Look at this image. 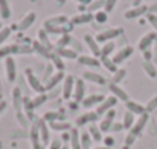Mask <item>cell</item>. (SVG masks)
Instances as JSON below:
<instances>
[{"mask_svg": "<svg viewBox=\"0 0 157 149\" xmlns=\"http://www.w3.org/2000/svg\"><path fill=\"white\" fill-rule=\"evenodd\" d=\"M121 129H124L122 122H121V123H119V122H114V123L111 125V129H110V131H113V132H119Z\"/></svg>", "mask_w": 157, "mask_h": 149, "instance_id": "55", "label": "cell"}, {"mask_svg": "<svg viewBox=\"0 0 157 149\" xmlns=\"http://www.w3.org/2000/svg\"><path fill=\"white\" fill-rule=\"evenodd\" d=\"M0 15H2V18L11 17V8L8 5V0H0Z\"/></svg>", "mask_w": 157, "mask_h": 149, "instance_id": "38", "label": "cell"}, {"mask_svg": "<svg viewBox=\"0 0 157 149\" xmlns=\"http://www.w3.org/2000/svg\"><path fill=\"white\" fill-rule=\"evenodd\" d=\"M70 40H72V37L69 35V34H66V35H63L58 41H56V49H63V47H67V44H70Z\"/></svg>", "mask_w": 157, "mask_h": 149, "instance_id": "43", "label": "cell"}, {"mask_svg": "<svg viewBox=\"0 0 157 149\" xmlns=\"http://www.w3.org/2000/svg\"><path fill=\"white\" fill-rule=\"evenodd\" d=\"M92 142H93V139L90 137L89 131H87V129L82 131V132H81V148L82 149H90L92 148Z\"/></svg>", "mask_w": 157, "mask_h": 149, "instance_id": "33", "label": "cell"}, {"mask_svg": "<svg viewBox=\"0 0 157 149\" xmlns=\"http://www.w3.org/2000/svg\"><path fill=\"white\" fill-rule=\"evenodd\" d=\"M114 47H116V43L113 41L104 43V46L101 47V58H110V55L114 52Z\"/></svg>", "mask_w": 157, "mask_h": 149, "instance_id": "30", "label": "cell"}, {"mask_svg": "<svg viewBox=\"0 0 157 149\" xmlns=\"http://www.w3.org/2000/svg\"><path fill=\"white\" fill-rule=\"evenodd\" d=\"M2 100H3V95L0 93V102H2Z\"/></svg>", "mask_w": 157, "mask_h": 149, "instance_id": "64", "label": "cell"}, {"mask_svg": "<svg viewBox=\"0 0 157 149\" xmlns=\"http://www.w3.org/2000/svg\"><path fill=\"white\" fill-rule=\"evenodd\" d=\"M125 108H127V111L133 113L134 116H142V114L147 113L145 111V105H142L139 102H134V100H127L125 102Z\"/></svg>", "mask_w": 157, "mask_h": 149, "instance_id": "18", "label": "cell"}, {"mask_svg": "<svg viewBox=\"0 0 157 149\" xmlns=\"http://www.w3.org/2000/svg\"><path fill=\"white\" fill-rule=\"evenodd\" d=\"M58 93H59V90H58V88H53V90H52V93H49L48 96H49V99H52V98H55V96H56Z\"/></svg>", "mask_w": 157, "mask_h": 149, "instance_id": "58", "label": "cell"}, {"mask_svg": "<svg viewBox=\"0 0 157 149\" xmlns=\"http://www.w3.org/2000/svg\"><path fill=\"white\" fill-rule=\"evenodd\" d=\"M148 119H150V114H148V113H145V114L139 116V117H137V120L134 122L133 128L130 129V134H133L134 137H139V136L142 134V131L145 129V126H147V123H148Z\"/></svg>", "mask_w": 157, "mask_h": 149, "instance_id": "5", "label": "cell"}, {"mask_svg": "<svg viewBox=\"0 0 157 149\" xmlns=\"http://www.w3.org/2000/svg\"><path fill=\"white\" fill-rule=\"evenodd\" d=\"M114 117H116V111L114 110H110L108 113H105L104 119L99 122V129L102 132H108L111 129V125L114 123Z\"/></svg>", "mask_w": 157, "mask_h": 149, "instance_id": "12", "label": "cell"}, {"mask_svg": "<svg viewBox=\"0 0 157 149\" xmlns=\"http://www.w3.org/2000/svg\"><path fill=\"white\" fill-rule=\"evenodd\" d=\"M105 6V0H95V2H92L89 6H87V12H95V11H101L102 8Z\"/></svg>", "mask_w": 157, "mask_h": 149, "instance_id": "39", "label": "cell"}, {"mask_svg": "<svg viewBox=\"0 0 157 149\" xmlns=\"http://www.w3.org/2000/svg\"><path fill=\"white\" fill-rule=\"evenodd\" d=\"M9 35H11V29H9V28H3V29L0 31V46L9 38Z\"/></svg>", "mask_w": 157, "mask_h": 149, "instance_id": "47", "label": "cell"}, {"mask_svg": "<svg viewBox=\"0 0 157 149\" xmlns=\"http://www.w3.org/2000/svg\"><path fill=\"white\" fill-rule=\"evenodd\" d=\"M5 67H6V78L9 82H14L17 79V64L12 56H8L5 59Z\"/></svg>", "mask_w": 157, "mask_h": 149, "instance_id": "9", "label": "cell"}, {"mask_svg": "<svg viewBox=\"0 0 157 149\" xmlns=\"http://www.w3.org/2000/svg\"><path fill=\"white\" fill-rule=\"evenodd\" d=\"M136 139H137V137H134L133 134H130V132H128V136L125 137V146H131V145L136 142Z\"/></svg>", "mask_w": 157, "mask_h": 149, "instance_id": "54", "label": "cell"}, {"mask_svg": "<svg viewBox=\"0 0 157 149\" xmlns=\"http://www.w3.org/2000/svg\"><path fill=\"white\" fill-rule=\"evenodd\" d=\"M116 3H117V0H105L104 11L107 12V14L113 12V11H114V6H116Z\"/></svg>", "mask_w": 157, "mask_h": 149, "instance_id": "48", "label": "cell"}, {"mask_svg": "<svg viewBox=\"0 0 157 149\" xmlns=\"http://www.w3.org/2000/svg\"><path fill=\"white\" fill-rule=\"evenodd\" d=\"M2 90H3V85H2V79H0V93H2Z\"/></svg>", "mask_w": 157, "mask_h": 149, "instance_id": "62", "label": "cell"}, {"mask_svg": "<svg viewBox=\"0 0 157 149\" xmlns=\"http://www.w3.org/2000/svg\"><path fill=\"white\" fill-rule=\"evenodd\" d=\"M108 88H110V91H111V95L116 98L117 100H124V102H127V100H130V96H128V93L122 88V87H119L117 84H108Z\"/></svg>", "mask_w": 157, "mask_h": 149, "instance_id": "16", "label": "cell"}, {"mask_svg": "<svg viewBox=\"0 0 157 149\" xmlns=\"http://www.w3.org/2000/svg\"><path fill=\"white\" fill-rule=\"evenodd\" d=\"M145 14H148V6L140 5V6H136V8L128 9L124 15H125V18H127V20H134V18H139V17L145 15Z\"/></svg>", "mask_w": 157, "mask_h": 149, "instance_id": "14", "label": "cell"}, {"mask_svg": "<svg viewBox=\"0 0 157 149\" xmlns=\"http://www.w3.org/2000/svg\"><path fill=\"white\" fill-rule=\"evenodd\" d=\"M157 40V32H148V34H145L140 40H139V44H137V49L142 50V52H147V50H150V47L153 46V43Z\"/></svg>", "mask_w": 157, "mask_h": 149, "instance_id": "7", "label": "cell"}, {"mask_svg": "<svg viewBox=\"0 0 157 149\" xmlns=\"http://www.w3.org/2000/svg\"><path fill=\"white\" fill-rule=\"evenodd\" d=\"M17 120H18V123L21 125L23 129H28V128L31 126V119H29L25 113H21V111L17 113Z\"/></svg>", "mask_w": 157, "mask_h": 149, "instance_id": "36", "label": "cell"}, {"mask_svg": "<svg viewBox=\"0 0 157 149\" xmlns=\"http://www.w3.org/2000/svg\"><path fill=\"white\" fill-rule=\"evenodd\" d=\"M125 75H127V70H125V69H119V70L113 75V78H111V84H117V85H119V82L125 78Z\"/></svg>", "mask_w": 157, "mask_h": 149, "instance_id": "42", "label": "cell"}, {"mask_svg": "<svg viewBox=\"0 0 157 149\" xmlns=\"http://www.w3.org/2000/svg\"><path fill=\"white\" fill-rule=\"evenodd\" d=\"M95 20L102 24V23H105V21L108 20V14H107L105 11H98V12L95 14Z\"/></svg>", "mask_w": 157, "mask_h": 149, "instance_id": "46", "label": "cell"}, {"mask_svg": "<svg viewBox=\"0 0 157 149\" xmlns=\"http://www.w3.org/2000/svg\"><path fill=\"white\" fill-rule=\"evenodd\" d=\"M23 95H21V90H20V87H15L14 90H12V102H14V108H15V111L18 113V111H21V108H23Z\"/></svg>", "mask_w": 157, "mask_h": 149, "instance_id": "24", "label": "cell"}, {"mask_svg": "<svg viewBox=\"0 0 157 149\" xmlns=\"http://www.w3.org/2000/svg\"><path fill=\"white\" fill-rule=\"evenodd\" d=\"M38 43H41L46 49H51V41L48 38V31L46 29H40V32H38Z\"/></svg>", "mask_w": 157, "mask_h": 149, "instance_id": "37", "label": "cell"}, {"mask_svg": "<svg viewBox=\"0 0 157 149\" xmlns=\"http://www.w3.org/2000/svg\"><path fill=\"white\" fill-rule=\"evenodd\" d=\"M78 62L87 67H99L101 65V59H98L96 56H90V55H79L78 56Z\"/></svg>", "mask_w": 157, "mask_h": 149, "instance_id": "20", "label": "cell"}, {"mask_svg": "<svg viewBox=\"0 0 157 149\" xmlns=\"http://www.w3.org/2000/svg\"><path fill=\"white\" fill-rule=\"evenodd\" d=\"M154 110H157V95L156 96H153L151 99L148 100V103L145 105V111L150 114V113H153Z\"/></svg>", "mask_w": 157, "mask_h": 149, "instance_id": "45", "label": "cell"}, {"mask_svg": "<svg viewBox=\"0 0 157 149\" xmlns=\"http://www.w3.org/2000/svg\"><path fill=\"white\" fill-rule=\"evenodd\" d=\"M92 20H95V15H93V14H90V12H81V14L75 15V17L70 20V23H72L73 26H78V24L90 23Z\"/></svg>", "mask_w": 157, "mask_h": 149, "instance_id": "19", "label": "cell"}, {"mask_svg": "<svg viewBox=\"0 0 157 149\" xmlns=\"http://www.w3.org/2000/svg\"><path fill=\"white\" fill-rule=\"evenodd\" d=\"M25 76H26V81H28V84H29V87L34 90V91H37V95H40V93H46V88H44V85L41 84V81L32 73V70H26L25 72Z\"/></svg>", "mask_w": 157, "mask_h": 149, "instance_id": "3", "label": "cell"}, {"mask_svg": "<svg viewBox=\"0 0 157 149\" xmlns=\"http://www.w3.org/2000/svg\"><path fill=\"white\" fill-rule=\"evenodd\" d=\"M48 149H63V142H61V139H53V140H51L49 148Z\"/></svg>", "mask_w": 157, "mask_h": 149, "instance_id": "50", "label": "cell"}, {"mask_svg": "<svg viewBox=\"0 0 157 149\" xmlns=\"http://www.w3.org/2000/svg\"><path fill=\"white\" fill-rule=\"evenodd\" d=\"M133 52H134V47L133 46H124L122 49H119L114 55H113V62L116 64V65H119V64H122L124 61H127L131 55H133Z\"/></svg>", "mask_w": 157, "mask_h": 149, "instance_id": "6", "label": "cell"}, {"mask_svg": "<svg viewBox=\"0 0 157 149\" xmlns=\"http://www.w3.org/2000/svg\"><path fill=\"white\" fill-rule=\"evenodd\" d=\"M32 149H48L41 142H35V143H32Z\"/></svg>", "mask_w": 157, "mask_h": 149, "instance_id": "56", "label": "cell"}, {"mask_svg": "<svg viewBox=\"0 0 157 149\" xmlns=\"http://www.w3.org/2000/svg\"><path fill=\"white\" fill-rule=\"evenodd\" d=\"M144 58H145V61H150V59H151V52H150V50L144 52Z\"/></svg>", "mask_w": 157, "mask_h": 149, "instance_id": "61", "label": "cell"}, {"mask_svg": "<svg viewBox=\"0 0 157 149\" xmlns=\"http://www.w3.org/2000/svg\"><path fill=\"white\" fill-rule=\"evenodd\" d=\"M147 18H148L150 24L154 28V32H157V14H151V12H148V14H147Z\"/></svg>", "mask_w": 157, "mask_h": 149, "instance_id": "49", "label": "cell"}, {"mask_svg": "<svg viewBox=\"0 0 157 149\" xmlns=\"http://www.w3.org/2000/svg\"><path fill=\"white\" fill-rule=\"evenodd\" d=\"M117 103V99L111 95V96H108V98H105L98 106H96V114L98 116H102L105 113H108L110 110H113L114 108V105Z\"/></svg>", "mask_w": 157, "mask_h": 149, "instance_id": "8", "label": "cell"}, {"mask_svg": "<svg viewBox=\"0 0 157 149\" xmlns=\"http://www.w3.org/2000/svg\"><path fill=\"white\" fill-rule=\"evenodd\" d=\"M56 53L61 56V58H67V59H78V52H75L70 47H63V49H56Z\"/></svg>", "mask_w": 157, "mask_h": 149, "instance_id": "29", "label": "cell"}, {"mask_svg": "<svg viewBox=\"0 0 157 149\" xmlns=\"http://www.w3.org/2000/svg\"><path fill=\"white\" fill-rule=\"evenodd\" d=\"M32 49L34 52H38V53H41L44 58H51V52L49 49H46L41 43H38V41H34V46H32Z\"/></svg>", "mask_w": 157, "mask_h": 149, "instance_id": "40", "label": "cell"}, {"mask_svg": "<svg viewBox=\"0 0 157 149\" xmlns=\"http://www.w3.org/2000/svg\"><path fill=\"white\" fill-rule=\"evenodd\" d=\"M76 2H78V3L81 5V6H86V5L89 6V5L92 3V0H76Z\"/></svg>", "mask_w": 157, "mask_h": 149, "instance_id": "59", "label": "cell"}, {"mask_svg": "<svg viewBox=\"0 0 157 149\" xmlns=\"http://www.w3.org/2000/svg\"><path fill=\"white\" fill-rule=\"evenodd\" d=\"M142 67H144L145 73H147L150 78H156V76H157V69L154 67V64H153L151 61H144Z\"/></svg>", "mask_w": 157, "mask_h": 149, "instance_id": "35", "label": "cell"}, {"mask_svg": "<svg viewBox=\"0 0 157 149\" xmlns=\"http://www.w3.org/2000/svg\"><path fill=\"white\" fill-rule=\"evenodd\" d=\"M70 148L72 149H82L81 148V132L78 131V128H72L70 129Z\"/></svg>", "mask_w": 157, "mask_h": 149, "instance_id": "25", "label": "cell"}, {"mask_svg": "<svg viewBox=\"0 0 157 149\" xmlns=\"http://www.w3.org/2000/svg\"><path fill=\"white\" fill-rule=\"evenodd\" d=\"M6 108H8V102H6V100H2V102H0V116H2V113H3Z\"/></svg>", "mask_w": 157, "mask_h": 149, "instance_id": "57", "label": "cell"}, {"mask_svg": "<svg viewBox=\"0 0 157 149\" xmlns=\"http://www.w3.org/2000/svg\"><path fill=\"white\" fill-rule=\"evenodd\" d=\"M95 149H110V148H105V146H102V148H95Z\"/></svg>", "mask_w": 157, "mask_h": 149, "instance_id": "63", "label": "cell"}, {"mask_svg": "<svg viewBox=\"0 0 157 149\" xmlns=\"http://www.w3.org/2000/svg\"><path fill=\"white\" fill-rule=\"evenodd\" d=\"M104 99H105L104 95H90V96L84 98V100H82L81 103H82L84 108H92V106H95V105L98 106Z\"/></svg>", "mask_w": 157, "mask_h": 149, "instance_id": "22", "label": "cell"}, {"mask_svg": "<svg viewBox=\"0 0 157 149\" xmlns=\"http://www.w3.org/2000/svg\"><path fill=\"white\" fill-rule=\"evenodd\" d=\"M84 41H86L89 50L93 53V56H99V58H101V47H99V43L96 41V38H95L93 35L86 34V35H84Z\"/></svg>", "mask_w": 157, "mask_h": 149, "instance_id": "13", "label": "cell"}, {"mask_svg": "<svg viewBox=\"0 0 157 149\" xmlns=\"http://www.w3.org/2000/svg\"><path fill=\"white\" fill-rule=\"evenodd\" d=\"M70 49H73L75 52H78V53H79V52H82V46L79 44V41H78V40L72 38V40H70Z\"/></svg>", "mask_w": 157, "mask_h": 149, "instance_id": "51", "label": "cell"}, {"mask_svg": "<svg viewBox=\"0 0 157 149\" xmlns=\"http://www.w3.org/2000/svg\"><path fill=\"white\" fill-rule=\"evenodd\" d=\"M99 119V116L96 114V111H89V113H84L81 114L78 119H76V126H84V125H92V123H96V120Z\"/></svg>", "mask_w": 157, "mask_h": 149, "instance_id": "10", "label": "cell"}, {"mask_svg": "<svg viewBox=\"0 0 157 149\" xmlns=\"http://www.w3.org/2000/svg\"><path fill=\"white\" fill-rule=\"evenodd\" d=\"M35 18H37V14L34 12V11H31V12H28L23 18H21V21L18 23V31H26L28 28H31V24L35 21Z\"/></svg>", "mask_w": 157, "mask_h": 149, "instance_id": "23", "label": "cell"}, {"mask_svg": "<svg viewBox=\"0 0 157 149\" xmlns=\"http://www.w3.org/2000/svg\"><path fill=\"white\" fill-rule=\"evenodd\" d=\"M49 125V128H52V129H55V131H70L72 129V125L70 123H67V122H52V123H48Z\"/></svg>", "mask_w": 157, "mask_h": 149, "instance_id": "32", "label": "cell"}, {"mask_svg": "<svg viewBox=\"0 0 157 149\" xmlns=\"http://www.w3.org/2000/svg\"><path fill=\"white\" fill-rule=\"evenodd\" d=\"M134 122H136V116H134L133 113H130V111H125V113H124V117H122L124 129H128V131H130V129L133 128Z\"/></svg>", "mask_w": 157, "mask_h": 149, "instance_id": "28", "label": "cell"}, {"mask_svg": "<svg viewBox=\"0 0 157 149\" xmlns=\"http://www.w3.org/2000/svg\"><path fill=\"white\" fill-rule=\"evenodd\" d=\"M73 24L70 23L69 17L67 15H55L51 17L49 20L44 21V29L49 32V34H69L72 31Z\"/></svg>", "mask_w": 157, "mask_h": 149, "instance_id": "1", "label": "cell"}, {"mask_svg": "<svg viewBox=\"0 0 157 149\" xmlns=\"http://www.w3.org/2000/svg\"><path fill=\"white\" fill-rule=\"evenodd\" d=\"M49 99V96L46 95V93H40V95H37L34 99H32V105H34V108H38V106H41L46 100Z\"/></svg>", "mask_w": 157, "mask_h": 149, "instance_id": "41", "label": "cell"}, {"mask_svg": "<svg viewBox=\"0 0 157 149\" xmlns=\"http://www.w3.org/2000/svg\"><path fill=\"white\" fill-rule=\"evenodd\" d=\"M64 78H66V75H64L63 72H56L55 75H52V76L48 79V82L44 84L46 91H51V90H53V88H56V85H58L59 82H63Z\"/></svg>", "mask_w": 157, "mask_h": 149, "instance_id": "17", "label": "cell"}, {"mask_svg": "<svg viewBox=\"0 0 157 149\" xmlns=\"http://www.w3.org/2000/svg\"><path fill=\"white\" fill-rule=\"evenodd\" d=\"M49 59H52L53 67H56V69H58V72H63V70L66 69V65H64V62H63V58H61L56 52L51 53V58H49Z\"/></svg>", "mask_w": 157, "mask_h": 149, "instance_id": "34", "label": "cell"}, {"mask_svg": "<svg viewBox=\"0 0 157 149\" xmlns=\"http://www.w3.org/2000/svg\"><path fill=\"white\" fill-rule=\"evenodd\" d=\"M148 12H151V14H157V3L148 8Z\"/></svg>", "mask_w": 157, "mask_h": 149, "instance_id": "60", "label": "cell"}, {"mask_svg": "<svg viewBox=\"0 0 157 149\" xmlns=\"http://www.w3.org/2000/svg\"><path fill=\"white\" fill-rule=\"evenodd\" d=\"M87 131H89L90 137L93 139V142H102V140H104V137H102V131L99 129V125L92 123V125H89Z\"/></svg>", "mask_w": 157, "mask_h": 149, "instance_id": "27", "label": "cell"}, {"mask_svg": "<svg viewBox=\"0 0 157 149\" xmlns=\"http://www.w3.org/2000/svg\"><path fill=\"white\" fill-rule=\"evenodd\" d=\"M75 81L76 78H73L72 75H67L63 81V88H61V95L63 99H70L73 96V88H75Z\"/></svg>", "mask_w": 157, "mask_h": 149, "instance_id": "4", "label": "cell"}, {"mask_svg": "<svg viewBox=\"0 0 157 149\" xmlns=\"http://www.w3.org/2000/svg\"><path fill=\"white\" fill-rule=\"evenodd\" d=\"M101 64L105 67V70H107V72H110L111 75H114V73L119 70V69H117V65L113 62V59H111V58H101Z\"/></svg>", "mask_w": 157, "mask_h": 149, "instance_id": "31", "label": "cell"}, {"mask_svg": "<svg viewBox=\"0 0 157 149\" xmlns=\"http://www.w3.org/2000/svg\"><path fill=\"white\" fill-rule=\"evenodd\" d=\"M9 55H12V47L11 46H3V47H0V58H3V56H9Z\"/></svg>", "mask_w": 157, "mask_h": 149, "instance_id": "52", "label": "cell"}, {"mask_svg": "<svg viewBox=\"0 0 157 149\" xmlns=\"http://www.w3.org/2000/svg\"><path fill=\"white\" fill-rule=\"evenodd\" d=\"M29 139H31L32 143L40 142V119L34 120V123L31 125V129H29Z\"/></svg>", "mask_w": 157, "mask_h": 149, "instance_id": "26", "label": "cell"}, {"mask_svg": "<svg viewBox=\"0 0 157 149\" xmlns=\"http://www.w3.org/2000/svg\"><path fill=\"white\" fill-rule=\"evenodd\" d=\"M58 119H59V114H58L56 111H48V113L44 114V117H43V120H44V122H48V123L58 122Z\"/></svg>", "mask_w": 157, "mask_h": 149, "instance_id": "44", "label": "cell"}, {"mask_svg": "<svg viewBox=\"0 0 157 149\" xmlns=\"http://www.w3.org/2000/svg\"><path fill=\"white\" fill-rule=\"evenodd\" d=\"M122 32H124L122 28H108V29H104L101 34H98L95 38L98 43H107V41H111V40L121 37Z\"/></svg>", "mask_w": 157, "mask_h": 149, "instance_id": "2", "label": "cell"}, {"mask_svg": "<svg viewBox=\"0 0 157 149\" xmlns=\"http://www.w3.org/2000/svg\"><path fill=\"white\" fill-rule=\"evenodd\" d=\"M104 146L105 148H111L113 145H114V139L111 137V136H107V137H104Z\"/></svg>", "mask_w": 157, "mask_h": 149, "instance_id": "53", "label": "cell"}, {"mask_svg": "<svg viewBox=\"0 0 157 149\" xmlns=\"http://www.w3.org/2000/svg\"><path fill=\"white\" fill-rule=\"evenodd\" d=\"M86 82L84 79H76L75 81V88H73V99L75 102H82L86 98Z\"/></svg>", "mask_w": 157, "mask_h": 149, "instance_id": "11", "label": "cell"}, {"mask_svg": "<svg viewBox=\"0 0 157 149\" xmlns=\"http://www.w3.org/2000/svg\"><path fill=\"white\" fill-rule=\"evenodd\" d=\"M40 142L48 146L51 143V136H49V125L43 119H40Z\"/></svg>", "mask_w": 157, "mask_h": 149, "instance_id": "21", "label": "cell"}, {"mask_svg": "<svg viewBox=\"0 0 157 149\" xmlns=\"http://www.w3.org/2000/svg\"><path fill=\"white\" fill-rule=\"evenodd\" d=\"M82 79H87V81H90L93 84H98V85H105L107 84V81H105V78L102 75H99L98 72H92V70H86L82 73Z\"/></svg>", "mask_w": 157, "mask_h": 149, "instance_id": "15", "label": "cell"}]
</instances>
